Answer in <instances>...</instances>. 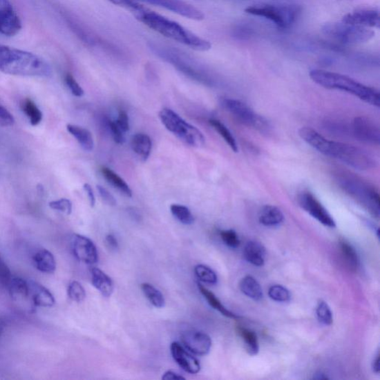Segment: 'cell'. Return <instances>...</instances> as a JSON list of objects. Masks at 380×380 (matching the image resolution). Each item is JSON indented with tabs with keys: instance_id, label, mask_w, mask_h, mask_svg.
I'll return each instance as SVG.
<instances>
[{
	"instance_id": "cell-15",
	"label": "cell",
	"mask_w": 380,
	"mask_h": 380,
	"mask_svg": "<svg viewBox=\"0 0 380 380\" xmlns=\"http://www.w3.org/2000/svg\"><path fill=\"white\" fill-rule=\"evenodd\" d=\"M181 340L183 346L196 355L204 356L211 352V338L204 332L196 330H187L182 333Z\"/></svg>"
},
{
	"instance_id": "cell-48",
	"label": "cell",
	"mask_w": 380,
	"mask_h": 380,
	"mask_svg": "<svg viewBox=\"0 0 380 380\" xmlns=\"http://www.w3.org/2000/svg\"><path fill=\"white\" fill-rule=\"evenodd\" d=\"M84 189L88 196L90 205H91L92 207H95L96 199L92 187L90 186L88 184H85L84 186Z\"/></svg>"
},
{
	"instance_id": "cell-2",
	"label": "cell",
	"mask_w": 380,
	"mask_h": 380,
	"mask_svg": "<svg viewBox=\"0 0 380 380\" xmlns=\"http://www.w3.org/2000/svg\"><path fill=\"white\" fill-rule=\"evenodd\" d=\"M0 71L12 75L48 77L52 68L44 59L23 50L0 45Z\"/></svg>"
},
{
	"instance_id": "cell-34",
	"label": "cell",
	"mask_w": 380,
	"mask_h": 380,
	"mask_svg": "<svg viewBox=\"0 0 380 380\" xmlns=\"http://www.w3.org/2000/svg\"><path fill=\"white\" fill-rule=\"evenodd\" d=\"M170 211L178 222L185 225H190L194 222V217L189 209L181 205H172Z\"/></svg>"
},
{
	"instance_id": "cell-28",
	"label": "cell",
	"mask_w": 380,
	"mask_h": 380,
	"mask_svg": "<svg viewBox=\"0 0 380 380\" xmlns=\"http://www.w3.org/2000/svg\"><path fill=\"white\" fill-rule=\"evenodd\" d=\"M6 287L10 295L18 301L29 296L28 283L23 278L12 277Z\"/></svg>"
},
{
	"instance_id": "cell-20",
	"label": "cell",
	"mask_w": 380,
	"mask_h": 380,
	"mask_svg": "<svg viewBox=\"0 0 380 380\" xmlns=\"http://www.w3.org/2000/svg\"><path fill=\"white\" fill-rule=\"evenodd\" d=\"M33 262L39 272L52 274L56 271L57 263L54 255L46 249H39L33 256Z\"/></svg>"
},
{
	"instance_id": "cell-49",
	"label": "cell",
	"mask_w": 380,
	"mask_h": 380,
	"mask_svg": "<svg viewBox=\"0 0 380 380\" xmlns=\"http://www.w3.org/2000/svg\"><path fill=\"white\" fill-rule=\"evenodd\" d=\"M162 379L164 380H182L185 379V378L180 375L179 374L173 372V371H167L165 372L162 377Z\"/></svg>"
},
{
	"instance_id": "cell-14",
	"label": "cell",
	"mask_w": 380,
	"mask_h": 380,
	"mask_svg": "<svg viewBox=\"0 0 380 380\" xmlns=\"http://www.w3.org/2000/svg\"><path fill=\"white\" fill-rule=\"evenodd\" d=\"M22 28L21 19L9 0H0V35L15 36Z\"/></svg>"
},
{
	"instance_id": "cell-46",
	"label": "cell",
	"mask_w": 380,
	"mask_h": 380,
	"mask_svg": "<svg viewBox=\"0 0 380 380\" xmlns=\"http://www.w3.org/2000/svg\"><path fill=\"white\" fill-rule=\"evenodd\" d=\"M117 125L122 131L125 133L129 130V120L128 115L124 111H121L119 113L118 117L115 122Z\"/></svg>"
},
{
	"instance_id": "cell-29",
	"label": "cell",
	"mask_w": 380,
	"mask_h": 380,
	"mask_svg": "<svg viewBox=\"0 0 380 380\" xmlns=\"http://www.w3.org/2000/svg\"><path fill=\"white\" fill-rule=\"evenodd\" d=\"M237 333L243 339L249 354L256 355L259 351V345L256 333L241 326L237 327Z\"/></svg>"
},
{
	"instance_id": "cell-33",
	"label": "cell",
	"mask_w": 380,
	"mask_h": 380,
	"mask_svg": "<svg viewBox=\"0 0 380 380\" xmlns=\"http://www.w3.org/2000/svg\"><path fill=\"white\" fill-rule=\"evenodd\" d=\"M211 124L217 131V133L221 135L226 143L231 148L234 152L238 153V148L235 137L227 129V127L218 120L212 119L209 121Z\"/></svg>"
},
{
	"instance_id": "cell-38",
	"label": "cell",
	"mask_w": 380,
	"mask_h": 380,
	"mask_svg": "<svg viewBox=\"0 0 380 380\" xmlns=\"http://www.w3.org/2000/svg\"><path fill=\"white\" fill-rule=\"evenodd\" d=\"M269 298L278 303H287L291 299V294L288 289L282 285H274L268 291Z\"/></svg>"
},
{
	"instance_id": "cell-40",
	"label": "cell",
	"mask_w": 380,
	"mask_h": 380,
	"mask_svg": "<svg viewBox=\"0 0 380 380\" xmlns=\"http://www.w3.org/2000/svg\"><path fill=\"white\" fill-rule=\"evenodd\" d=\"M220 236H221L224 243L229 247L236 248L240 245L239 238L233 229L221 231Z\"/></svg>"
},
{
	"instance_id": "cell-1",
	"label": "cell",
	"mask_w": 380,
	"mask_h": 380,
	"mask_svg": "<svg viewBox=\"0 0 380 380\" xmlns=\"http://www.w3.org/2000/svg\"><path fill=\"white\" fill-rule=\"evenodd\" d=\"M127 11L132 13L138 21L173 41L197 51L206 52L212 48L211 44L206 39L189 31L182 25L151 11L138 2H134Z\"/></svg>"
},
{
	"instance_id": "cell-52",
	"label": "cell",
	"mask_w": 380,
	"mask_h": 380,
	"mask_svg": "<svg viewBox=\"0 0 380 380\" xmlns=\"http://www.w3.org/2000/svg\"><path fill=\"white\" fill-rule=\"evenodd\" d=\"M314 379H327V377L325 376V374H322V373H319V374H316V377H314Z\"/></svg>"
},
{
	"instance_id": "cell-36",
	"label": "cell",
	"mask_w": 380,
	"mask_h": 380,
	"mask_svg": "<svg viewBox=\"0 0 380 380\" xmlns=\"http://www.w3.org/2000/svg\"><path fill=\"white\" fill-rule=\"evenodd\" d=\"M316 315L319 321L325 325L333 323V314L331 308L323 300L319 301L316 307Z\"/></svg>"
},
{
	"instance_id": "cell-39",
	"label": "cell",
	"mask_w": 380,
	"mask_h": 380,
	"mask_svg": "<svg viewBox=\"0 0 380 380\" xmlns=\"http://www.w3.org/2000/svg\"><path fill=\"white\" fill-rule=\"evenodd\" d=\"M50 208L66 215H70L73 212V204L67 198H61L49 203Z\"/></svg>"
},
{
	"instance_id": "cell-27",
	"label": "cell",
	"mask_w": 380,
	"mask_h": 380,
	"mask_svg": "<svg viewBox=\"0 0 380 380\" xmlns=\"http://www.w3.org/2000/svg\"><path fill=\"white\" fill-rule=\"evenodd\" d=\"M198 287L199 292H201V294L205 298L208 304L211 305L213 308L216 310V311H218L219 313H221L223 316L231 319L239 318L238 316L236 315L231 312H229V310H227L222 305V303L220 302V300L216 296V295L213 294L211 291H209V289L203 286L201 283H198Z\"/></svg>"
},
{
	"instance_id": "cell-3",
	"label": "cell",
	"mask_w": 380,
	"mask_h": 380,
	"mask_svg": "<svg viewBox=\"0 0 380 380\" xmlns=\"http://www.w3.org/2000/svg\"><path fill=\"white\" fill-rule=\"evenodd\" d=\"M309 75L314 83L323 88L340 90L357 97L370 105L380 106L378 90L360 84L351 77L320 69L312 70Z\"/></svg>"
},
{
	"instance_id": "cell-31",
	"label": "cell",
	"mask_w": 380,
	"mask_h": 380,
	"mask_svg": "<svg viewBox=\"0 0 380 380\" xmlns=\"http://www.w3.org/2000/svg\"><path fill=\"white\" fill-rule=\"evenodd\" d=\"M142 289L149 303L156 308H162L165 306V298L161 292L158 291L153 285L149 283H143Z\"/></svg>"
},
{
	"instance_id": "cell-11",
	"label": "cell",
	"mask_w": 380,
	"mask_h": 380,
	"mask_svg": "<svg viewBox=\"0 0 380 380\" xmlns=\"http://www.w3.org/2000/svg\"><path fill=\"white\" fill-rule=\"evenodd\" d=\"M135 1L161 7L194 21H202L205 19V15L202 11L183 0H135Z\"/></svg>"
},
{
	"instance_id": "cell-22",
	"label": "cell",
	"mask_w": 380,
	"mask_h": 380,
	"mask_svg": "<svg viewBox=\"0 0 380 380\" xmlns=\"http://www.w3.org/2000/svg\"><path fill=\"white\" fill-rule=\"evenodd\" d=\"M260 223L267 227H275L284 221V215L281 209L272 205H265L259 212Z\"/></svg>"
},
{
	"instance_id": "cell-50",
	"label": "cell",
	"mask_w": 380,
	"mask_h": 380,
	"mask_svg": "<svg viewBox=\"0 0 380 380\" xmlns=\"http://www.w3.org/2000/svg\"><path fill=\"white\" fill-rule=\"evenodd\" d=\"M373 369L375 373H379V354H377V356L374 359V361L373 363Z\"/></svg>"
},
{
	"instance_id": "cell-25",
	"label": "cell",
	"mask_w": 380,
	"mask_h": 380,
	"mask_svg": "<svg viewBox=\"0 0 380 380\" xmlns=\"http://www.w3.org/2000/svg\"><path fill=\"white\" fill-rule=\"evenodd\" d=\"M101 173L106 180V182L114 188L117 189L120 193L128 198H131L133 196L132 190L129 188L124 180L113 171L111 169L102 167L101 169Z\"/></svg>"
},
{
	"instance_id": "cell-7",
	"label": "cell",
	"mask_w": 380,
	"mask_h": 380,
	"mask_svg": "<svg viewBox=\"0 0 380 380\" xmlns=\"http://www.w3.org/2000/svg\"><path fill=\"white\" fill-rule=\"evenodd\" d=\"M301 12L302 8L294 5H256L245 9L247 14L265 17L282 29L291 28Z\"/></svg>"
},
{
	"instance_id": "cell-12",
	"label": "cell",
	"mask_w": 380,
	"mask_h": 380,
	"mask_svg": "<svg viewBox=\"0 0 380 380\" xmlns=\"http://www.w3.org/2000/svg\"><path fill=\"white\" fill-rule=\"evenodd\" d=\"M71 241L72 251L78 261L90 265L98 262L97 249L91 239L74 234Z\"/></svg>"
},
{
	"instance_id": "cell-6",
	"label": "cell",
	"mask_w": 380,
	"mask_h": 380,
	"mask_svg": "<svg viewBox=\"0 0 380 380\" xmlns=\"http://www.w3.org/2000/svg\"><path fill=\"white\" fill-rule=\"evenodd\" d=\"M159 118L168 131L172 133L187 144L201 147L205 144V137L196 126L189 124L172 109L163 108L159 113Z\"/></svg>"
},
{
	"instance_id": "cell-47",
	"label": "cell",
	"mask_w": 380,
	"mask_h": 380,
	"mask_svg": "<svg viewBox=\"0 0 380 380\" xmlns=\"http://www.w3.org/2000/svg\"><path fill=\"white\" fill-rule=\"evenodd\" d=\"M106 246L112 251H116L118 248V242L116 237L113 234H108L105 238Z\"/></svg>"
},
{
	"instance_id": "cell-26",
	"label": "cell",
	"mask_w": 380,
	"mask_h": 380,
	"mask_svg": "<svg viewBox=\"0 0 380 380\" xmlns=\"http://www.w3.org/2000/svg\"><path fill=\"white\" fill-rule=\"evenodd\" d=\"M240 289L247 296L256 300L262 299L263 292L261 285L257 280L251 276H247L240 283Z\"/></svg>"
},
{
	"instance_id": "cell-16",
	"label": "cell",
	"mask_w": 380,
	"mask_h": 380,
	"mask_svg": "<svg viewBox=\"0 0 380 380\" xmlns=\"http://www.w3.org/2000/svg\"><path fill=\"white\" fill-rule=\"evenodd\" d=\"M342 21L365 28H377L380 26V17L377 9L364 8L357 10L343 17Z\"/></svg>"
},
{
	"instance_id": "cell-30",
	"label": "cell",
	"mask_w": 380,
	"mask_h": 380,
	"mask_svg": "<svg viewBox=\"0 0 380 380\" xmlns=\"http://www.w3.org/2000/svg\"><path fill=\"white\" fill-rule=\"evenodd\" d=\"M21 108L32 126L41 124L43 120V113L32 99H25L21 104Z\"/></svg>"
},
{
	"instance_id": "cell-10",
	"label": "cell",
	"mask_w": 380,
	"mask_h": 380,
	"mask_svg": "<svg viewBox=\"0 0 380 380\" xmlns=\"http://www.w3.org/2000/svg\"><path fill=\"white\" fill-rule=\"evenodd\" d=\"M297 200L299 206L319 222L328 227H336L333 217L312 193L304 192L298 196Z\"/></svg>"
},
{
	"instance_id": "cell-23",
	"label": "cell",
	"mask_w": 380,
	"mask_h": 380,
	"mask_svg": "<svg viewBox=\"0 0 380 380\" xmlns=\"http://www.w3.org/2000/svg\"><path fill=\"white\" fill-rule=\"evenodd\" d=\"M67 130L85 151H92L94 148V140L92 133L87 129L77 125L68 124Z\"/></svg>"
},
{
	"instance_id": "cell-24",
	"label": "cell",
	"mask_w": 380,
	"mask_h": 380,
	"mask_svg": "<svg viewBox=\"0 0 380 380\" xmlns=\"http://www.w3.org/2000/svg\"><path fill=\"white\" fill-rule=\"evenodd\" d=\"M131 146L133 152L146 162L151 153L152 141L147 135L144 133H137L132 138Z\"/></svg>"
},
{
	"instance_id": "cell-17",
	"label": "cell",
	"mask_w": 380,
	"mask_h": 380,
	"mask_svg": "<svg viewBox=\"0 0 380 380\" xmlns=\"http://www.w3.org/2000/svg\"><path fill=\"white\" fill-rule=\"evenodd\" d=\"M170 350L175 361L184 372L191 374H196L200 372L201 365L198 360L189 353L183 345L174 342L170 346Z\"/></svg>"
},
{
	"instance_id": "cell-18",
	"label": "cell",
	"mask_w": 380,
	"mask_h": 380,
	"mask_svg": "<svg viewBox=\"0 0 380 380\" xmlns=\"http://www.w3.org/2000/svg\"><path fill=\"white\" fill-rule=\"evenodd\" d=\"M28 283L29 296H32L35 306L51 307L55 305V298L46 287L34 281H30Z\"/></svg>"
},
{
	"instance_id": "cell-41",
	"label": "cell",
	"mask_w": 380,
	"mask_h": 380,
	"mask_svg": "<svg viewBox=\"0 0 380 380\" xmlns=\"http://www.w3.org/2000/svg\"><path fill=\"white\" fill-rule=\"evenodd\" d=\"M65 83L73 95L77 97H82L84 96V89L79 85L75 78L71 74L66 75Z\"/></svg>"
},
{
	"instance_id": "cell-42",
	"label": "cell",
	"mask_w": 380,
	"mask_h": 380,
	"mask_svg": "<svg viewBox=\"0 0 380 380\" xmlns=\"http://www.w3.org/2000/svg\"><path fill=\"white\" fill-rule=\"evenodd\" d=\"M109 128L111 130L114 141L118 144H124L126 142L124 133L117 125L115 122H109Z\"/></svg>"
},
{
	"instance_id": "cell-21",
	"label": "cell",
	"mask_w": 380,
	"mask_h": 380,
	"mask_svg": "<svg viewBox=\"0 0 380 380\" xmlns=\"http://www.w3.org/2000/svg\"><path fill=\"white\" fill-rule=\"evenodd\" d=\"M244 256L248 263L257 267H262L265 262L266 249L261 243L251 241L245 245Z\"/></svg>"
},
{
	"instance_id": "cell-19",
	"label": "cell",
	"mask_w": 380,
	"mask_h": 380,
	"mask_svg": "<svg viewBox=\"0 0 380 380\" xmlns=\"http://www.w3.org/2000/svg\"><path fill=\"white\" fill-rule=\"evenodd\" d=\"M91 278L93 286L103 296L108 298L114 292V284L111 278L106 275L102 269L92 268Z\"/></svg>"
},
{
	"instance_id": "cell-44",
	"label": "cell",
	"mask_w": 380,
	"mask_h": 380,
	"mask_svg": "<svg viewBox=\"0 0 380 380\" xmlns=\"http://www.w3.org/2000/svg\"><path fill=\"white\" fill-rule=\"evenodd\" d=\"M15 122V120L13 115L5 107L0 105V126H11L14 125Z\"/></svg>"
},
{
	"instance_id": "cell-51",
	"label": "cell",
	"mask_w": 380,
	"mask_h": 380,
	"mask_svg": "<svg viewBox=\"0 0 380 380\" xmlns=\"http://www.w3.org/2000/svg\"><path fill=\"white\" fill-rule=\"evenodd\" d=\"M5 327H6L5 322L3 321V320L0 319V338H1L4 332Z\"/></svg>"
},
{
	"instance_id": "cell-37",
	"label": "cell",
	"mask_w": 380,
	"mask_h": 380,
	"mask_svg": "<svg viewBox=\"0 0 380 380\" xmlns=\"http://www.w3.org/2000/svg\"><path fill=\"white\" fill-rule=\"evenodd\" d=\"M68 296L73 302L81 303L84 301L86 294L82 285L77 281H73L68 287Z\"/></svg>"
},
{
	"instance_id": "cell-4",
	"label": "cell",
	"mask_w": 380,
	"mask_h": 380,
	"mask_svg": "<svg viewBox=\"0 0 380 380\" xmlns=\"http://www.w3.org/2000/svg\"><path fill=\"white\" fill-rule=\"evenodd\" d=\"M313 148L326 156L359 170H368L376 165V160L366 150L344 143L329 141L322 135L315 139Z\"/></svg>"
},
{
	"instance_id": "cell-9",
	"label": "cell",
	"mask_w": 380,
	"mask_h": 380,
	"mask_svg": "<svg viewBox=\"0 0 380 380\" xmlns=\"http://www.w3.org/2000/svg\"><path fill=\"white\" fill-rule=\"evenodd\" d=\"M222 104L242 124L252 127L264 134L268 133L271 130V125L267 120L255 113L247 104L237 101V99L227 98L222 99Z\"/></svg>"
},
{
	"instance_id": "cell-45",
	"label": "cell",
	"mask_w": 380,
	"mask_h": 380,
	"mask_svg": "<svg viewBox=\"0 0 380 380\" xmlns=\"http://www.w3.org/2000/svg\"><path fill=\"white\" fill-rule=\"evenodd\" d=\"M97 191L101 196L104 202L109 206H115L117 205L115 198L109 193L108 190L101 185L97 186Z\"/></svg>"
},
{
	"instance_id": "cell-35",
	"label": "cell",
	"mask_w": 380,
	"mask_h": 380,
	"mask_svg": "<svg viewBox=\"0 0 380 380\" xmlns=\"http://www.w3.org/2000/svg\"><path fill=\"white\" fill-rule=\"evenodd\" d=\"M194 272L197 278L202 282L209 285L217 283L218 277L211 268L204 265H198L195 267Z\"/></svg>"
},
{
	"instance_id": "cell-5",
	"label": "cell",
	"mask_w": 380,
	"mask_h": 380,
	"mask_svg": "<svg viewBox=\"0 0 380 380\" xmlns=\"http://www.w3.org/2000/svg\"><path fill=\"white\" fill-rule=\"evenodd\" d=\"M336 182L349 196L353 198L374 216L380 211V198L376 188L361 178L352 173L339 172Z\"/></svg>"
},
{
	"instance_id": "cell-32",
	"label": "cell",
	"mask_w": 380,
	"mask_h": 380,
	"mask_svg": "<svg viewBox=\"0 0 380 380\" xmlns=\"http://www.w3.org/2000/svg\"><path fill=\"white\" fill-rule=\"evenodd\" d=\"M339 248L346 265L352 271H356L359 266V257L355 249L345 241L340 242Z\"/></svg>"
},
{
	"instance_id": "cell-43",
	"label": "cell",
	"mask_w": 380,
	"mask_h": 380,
	"mask_svg": "<svg viewBox=\"0 0 380 380\" xmlns=\"http://www.w3.org/2000/svg\"><path fill=\"white\" fill-rule=\"evenodd\" d=\"M12 278L11 271L3 260L0 258V284L7 286Z\"/></svg>"
},
{
	"instance_id": "cell-8",
	"label": "cell",
	"mask_w": 380,
	"mask_h": 380,
	"mask_svg": "<svg viewBox=\"0 0 380 380\" xmlns=\"http://www.w3.org/2000/svg\"><path fill=\"white\" fill-rule=\"evenodd\" d=\"M323 33L337 42L356 45L367 43L372 39L375 33L368 28L341 23H327L323 26Z\"/></svg>"
},
{
	"instance_id": "cell-13",
	"label": "cell",
	"mask_w": 380,
	"mask_h": 380,
	"mask_svg": "<svg viewBox=\"0 0 380 380\" xmlns=\"http://www.w3.org/2000/svg\"><path fill=\"white\" fill-rule=\"evenodd\" d=\"M352 131L359 141L373 145H379L380 130L372 120L366 117H355L352 124Z\"/></svg>"
}]
</instances>
